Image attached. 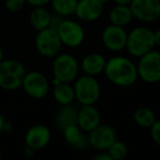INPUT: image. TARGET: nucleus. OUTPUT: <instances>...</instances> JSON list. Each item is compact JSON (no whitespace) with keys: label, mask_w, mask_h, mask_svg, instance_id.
I'll return each mask as SVG.
<instances>
[{"label":"nucleus","mask_w":160,"mask_h":160,"mask_svg":"<svg viewBox=\"0 0 160 160\" xmlns=\"http://www.w3.org/2000/svg\"><path fill=\"white\" fill-rule=\"evenodd\" d=\"M12 128H13V125L11 124L10 122H8V121H5V124H3V129H2V133L3 132H6V133H9V132L12 131Z\"/></svg>","instance_id":"31"},{"label":"nucleus","mask_w":160,"mask_h":160,"mask_svg":"<svg viewBox=\"0 0 160 160\" xmlns=\"http://www.w3.org/2000/svg\"><path fill=\"white\" fill-rule=\"evenodd\" d=\"M134 121L138 126L144 127V128H150V126L156 121L155 112L150 108L147 107L138 108L134 112Z\"/></svg>","instance_id":"22"},{"label":"nucleus","mask_w":160,"mask_h":160,"mask_svg":"<svg viewBox=\"0 0 160 160\" xmlns=\"http://www.w3.org/2000/svg\"><path fill=\"white\" fill-rule=\"evenodd\" d=\"M107 59L103 55L99 53H90L86 55L80 62V69L83 71L85 75L96 76L100 75L104 71Z\"/></svg>","instance_id":"16"},{"label":"nucleus","mask_w":160,"mask_h":160,"mask_svg":"<svg viewBox=\"0 0 160 160\" xmlns=\"http://www.w3.org/2000/svg\"><path fill=\"white\" fill-rule=\"evenodd\" d=\"M27 69L17 59H2L0 62V88L13 91L21 88Z\"/></svg>","instance_id":"2"},{"label":"nucleus","mask_w":160,"mask_h":160,"mask_svg":"<svg viewBox=\"0 0 160 160\" xmlns=\"http://www.w3.org/2000/svg\"><path fill=\"white\" fill-rule=\"evenodd\" d=\"M100 112L94 107V104L81 105V109L78 111L77 116V125L81 128V131L89 133L98 125H100Z\"/></svg>","instance_id":"15"},{"label":"nucleus","mask_w":160,"mask_h":160,"mask_svg":"<svg viewBox=\"0 0 160 160\" xmlns=\"http://www.w3.org/2000/svg\"><path fill=\"white\" fill-rule=\"evenodd\" d=\"M27 0H5V7L10 12H19L24 8Z\"/></svg>","instance_id":"25"},{"label":"nucleus","mask_w":160,"mask_h":160,"mask_svg":"<svg viewBox=\"0 0 160 160\" xmlns=\"http://www.w3.org/2000/svg\"><path fill=\"white\" fill-rule=\"evenodd\" d=\"M155 47L153 31L146 27H137L127 33L126 47L133 57L139 58Z\"/></svg>","instance_id":"3"},{"label":"nucleus","mask_w":160,"mask_h":160,"mask_svg":"<svg viewBox=\"0 0 160 160\" xmlns=\"http://www.w3.org/2000/svg\"><path fill=\"white\" fill-rule=\"evenodd\" d=\"M79 62L71 54H57L54 57V62L52 65V72H53L54 79H57L60 82L75 81L79 73Z\"/></svg>","instance_id":"5"},{"label":"nucleus","mask_w":160,"mask_h":160,"mask_svg":"<svg viewBox=\"0 0 160 160\" xmlns=\"http://www.w3.org/2000/svg\"><path fill=\"white\" fill-rule=\"evenodd\" d=\"M77 116L78 111L75 108L71 107V104L62 105V109L56 115V124H57L58 128L62 131L67 126L77 124Z\"/></svg>","instance_id":"21"},{"label":"nucleus","mask_w":160,"mask_h":160,"mask_svg":"<svg viewBox=\"0 0 160 160\" xmlns=\"http://www.w3.org/2000/svg\"><path fill=\"white\" fill-rule=\"evenodd\" d=\"M64 19H65V17L60 16V14H57V13L52 14L51 22H49V28H52V29H54V30H57V28L62 24Z\"/></svg>","instance_id":"27"},{"label":"nucleus","mask_w":160,"mask_h":160,"mask_svg":"<svg viewBox=\"0 0 160 160\" xmlns=\"http://www.w3.org/2000/svg\"><path fill=\"white\" fill-rule=\"evenodd\" d=\"M57 33L62 44L67 47H78L85 41V30L78 22L64 19L62 24L57 28Z\"/></svg>","instance_id":"9"},{"label":"nucleus","mask_w":160,"mask_h":160,"mask_svg":"<svg viewBox=\"0 0 160 160\" xmlns=\"http://www.w3.org/2000/svg\"><path fill=\"white\" fill-rule=\"evenodd\" d=\"M150 134L153 142L160 146V120H156L155 123L150 126Z\"/></svg>","instance_id":"26"},{"label":"nucleus","mask_w":160,"mask_h":160,"mask_svg":"<svg viewBox=\"0 0 160 160\" xmlns=\"http://www.w3.org/2000/svg\"><path fill=\"white\" fill-rule=\"evenodd\" d=\"M53 97L55 101L60 105H69L73 102L75 91L70 82H60L57 79L53 80Z\"/></svg>","instance_id":"18"},{"label":"nucleus","mask_w":160,"mask_h":160,"mask_svg":"<svg viewBox=\"0 0 160 160\" xmlns=\"http://www.w3.org/2000/svg\"><path fill=\"white\" fill-rule=\"evenodd\" d=\"M5 118L1 113H0V134L2 133V129H3V124H5Z\"/></svg>","instance_id":"34"},{"label":"nucleus","mask_w":160,"mask_h":160,"mask_svg":"<svg viewBox=\"0 0 160 160\" xmlns=\"http://www.w3.org/2000/svg\"><path fill=\"white\" fill-rule=\"evenodd\" d=\"M3 59V51L2 48H1V46H0V62Z\"/></svg>","instance_id":"35"},{"label":"nucleus","mask_w":160,"mask_h":160,"mask_svg":"<svg viewBox=\"0 0 160 160\" xmlns=\"http://www.w3.org/2000/svg\"><path fill=\"white\" fill-rule=\"evenodd\" d=\"M127 42V32L123 27L110 24L102 32V43L105 48L111 52H121L125 49Z\"/></svg>","instance_id":"11"},{"label":"nucleus","mask_w":160,"mask_h":160,"mask_svg":"<svg viewBox=\"0 0 160 160\" xmlns=\"http://www.w3.org/2000/svg\"><path fill=\"white\" fill-rule=\"evenodd\" d=\"M27 3H29L32 7H45L46 5L51 3V0H27Z\"/></svg>","instance_id":"28"},{"label":"nucleus","mask_w":160,"mask_h":160,"mask_svg":"<svg viewBox=\"0 0 160 160\" xmlns=\"http://www.w3.org/2000/svg\"><path fill=\"white\" fill-rule=\"evenodd\" d=\"M109 18L112 24L125 28L132 22L134 17L129 5H115L110 11Z\"/></svg>","instance_id":"19"},{"label":"nucleus","mask_w":160,"mask_h":160,"mask_svg":"<svg viewBox=\"0 0 160 160\" xmlns=\"http://www.w3.org/2000/svg\"><path fill=\"white\" fill-rule=\"evenodd\" d=\"M34 44L40 55L48 58L55 57L57 54H59L62 45L57 31L49 27L38 31Z\"/></svg>","instance_id":"7"},{"label":"nucleus","mask_w":160,"mask_h":160,"mask_svg":"<svg viewBox=\"0 0 160 160\" xmlns=\"http://www.w3.org/2000/svg\"><path fill=\"white\" fill-rule=\"evenodd\" d=\"M78 0H51V5L55 13L62 17H70L75 14Z\"/></svg>","instance_id":"23"},{"label":"nucleus","mask_w":160,"mask_h":160,"mask_svg":"<svg viewBox=\"0 0 160 160\" xmlns=\"http://www.w3.org/2000/svg\"><path fill=\"white\" fill-rule=\"evenodd\" d=\"M94 160H112V158L110 157V155L108 153L107 150H102V152L98 153L97 156H94Z\"/></svg>","instance_id":"29"},{"label":"nucleus","mask_w":160,"mask_h":160,"mask_svg":"<svg viewBox=\"0 0 160 160\" xmlns=\"http://www.w3.org/2000/svg\"><path fill=\"white\" fill-rule=\"evenodd\" d=\"M103 72L109 81L118 87H131L138 79L137 66L124 56H114L107 60Z\"/></svg>","instance_id":"1"},{"label":"nucleus","mask_w":160,"mask_h":160,"mask_svg":"<svg viewBox=\"0 0 160 160\" xmlns=\"http://www.w3.org/2000/svg\"><path fill=\"white\" fill-rule=\"evenodd\" d=\"M153 41H155V45L160 46V29L153 32Z\"/></svg>","instance_id":"30"},{"label":"nucleus","mask_w":160,"mask_h":160,"mask_svg":"<svg viewBox=\"0 0 160 160\" xmlns=\"http://www.w3.org/2000/svg\"><path fill=\"white\" fill-rule=\"evenodd\" d=\"M129 8L134 18L142 22H153L160 18V0H132Z\"/></svg>","instance_id":"10"},{"label":"nucleus","mask_w":160,"mask_h":160,"mask_svg":"<svg viewBox=\"0 0 160 160\" xmlns=\"http://www.w3.org/2000/svg\"><path fill=\"white\" fill-rule=\"evenodd\" d=\"M51 131L44 124H34L27 131L24 136L25 145L38 151L45 148L51 142Z\"/></svg>","instance_id":"13"},{"label":"nucleus","mask_w":160,"mask_h":160,"mask_svg":"<svg viewBox=\"0 0 160 160\" xmlns=\"http://www.w3.org/2000/svg\"><path fill=\"white\" fill-rule=\"evenodd\" d=\"M75 99L81 105L94 104L100 99L101 87L96 77L83 75L75 79Z\"/></svg>","instance_id":"4"},{"label":"nucleus","mask_w":160,"mask_h":160,"mask_svg":"<svg viewBox=\"0 0 160 160\" xmlns=\"http://www.w3.org/2000/svg\"><path fill=\"white\" fill-rule=\"evenodd\" d=\"M51 17V12L45 7H34L30 13V23L36 31H41L49 27Z\"/></svg>","instance_id":"20"},{"label":"nucleus","mask_w":160,"mask_h":160,"mask_svg":"<svg viewBox=\"0 0 160 160\" xmlns=\"http://www.w3.org/2000/svg\"><path fill=\"white\" fill-rule=\"evenodd\" d=\"M99 1H100V2H102L103 5H107V3H108V2H110L111 0H99Z\"/></svg>","instance_id":"36"},{"label":"nucleus","mask_w":160,"mask_h":160,"mask_svg":"<svg viewBox=\"0 0 160 160\" xmlns=\"http://www.w3.org/2000/svg\"><path fill=\"white\" fill-rule=\"evenodd\" d=\"M116 5H129L132 0H113Z\"/></svg>","instance_id":"33"},{"label":"nucleus","mask_w":160,"mask_h":160,"mask_svg":"<svg viewBox=\"0 0 160 160\" xmlns=\"http://www.w3.org/2000/svg\"><path fill=\"white\" fill-rule=\"evenodd\" d=\"M24 156L25 157H28V158H30V157H33L34 156V153H35V150H33L32 148H30V147H25V149H24Z\"/></svg>","instance_id":"32"},{"label":"nucleus","mask_w":160,"mask_h":160,"mask_svg":"<svg viewBox=\"0 0 160 160\" xmlns=\"http://www.w3.org/2000/svg\"><path fill=\"white\" fill-rule=\"evenodd\" d=\"M138 78L146 83H156L160 81V52L151 49L140 56L137 62Z\"/></svg>","instance_id":"6"},{"label":"nucleus","mask_w":160,"mask_h":160,"mask_svg":"<svg viewBox=\"0 0 160 160\" xmlns=\"http://www.w3.org/2000/svg\"><path fill=\"white\" fill-rule=\"evenodd\" d=\"M49 81L47 77L41 71L32 70L25 72L22 81L24 92L32 99H43L49 92Z\"/></svg>","instance_id":"8"},{"label":"nucleus","mask_w":160,"mask_h":160,"mask_svg":"<svg viewBox=\"0 0 160 160\" xmlns=\"http://www.w3.org/2000/svg\"><path fill=\"white\" fill-rule=\"evenodd\" d=\"M107 151L110 155V157L112 158V160H122L127 156L128 149H127V146L124 142L116 139L115 142L108 148Z\"/></svg>","instance_id":"24"},{"label":"nucleus","mask_w":160,"mask_h":160,"mask_svg":"<svg viewBox=\"0 0 160 160\" xmlns=\"http://www.w3.org/2000/svg\"><path fill=\"white\" fill-rule=\"evenodd\" d=\"M2 158V152H1V150H0V159Z\"/></svg>","instance_id":"37"},{"label":"nucleus","mask_w":160,"mask_h":160,"mask_svg":"<svg viewBox=\"0 0 160 160\" xmlns=\"http://www.w3.org/2000/svg\"><path fill=\"white\" fill-rule=\"evenodd\" d=\"M62 133L67 144L77 150H82L89 145L88 138L83 135L81 128L77 124L67 126L66 128L62 129Z\"/></svg>","instance_id":"17"},{"label":"nucleus","mask_w":160,"mask_h":160,"mask_svg":"<svg viewBox=\"0 0 160 160\" xmlns=\"http://www.w3.org/2000/svg\"><path fill=\"white\" fill-rule=\"evenodd\" d=\"M118 139L116 132L110 125H98L94 129L89 132L88 142L91 147L97 150H108L110 146Z\"/></svg>","instance_id":"12"},{"label":"nucleus","mask_w":160,"mask_h":160,"mask_svg":"<svg viewBox=\"0 0 160 160\" xmlns=\"http://www.w3.org/2000/svg\"><path fill=\"white\" fill-rule=\"evenodd\" d=\"M104 5L99 0H78L75 16L82 22H93L103 13Z\"/></svg>","instance_id":"14"}]
</instances>
